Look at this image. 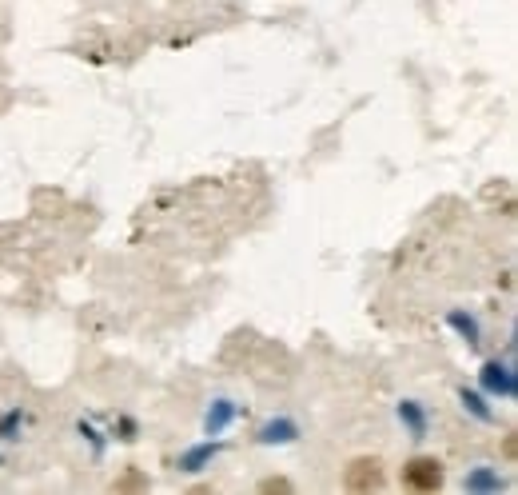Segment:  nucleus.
Masks as SVG:
<instances>
[{"label":"nucleus","mask_w":518,"mask_h":495,"mask_svg":"<svg viewBox=\"0 0 518 495\" xmlns=\"http://www.w3.org/2000/svg\"><path fill=\"white\" fill-rule=\"evenodd\" d=\"M403 484L415 488V492H435V488H443V468H439V460H427V456L411 460V464L403 468Z\"/></svg>","instance_id":"f257e3e1"},{"label":"nucleus","mask_w":518,"mask_h":495,"mask_svg":"<svg viewBox=\"0 0 518 495\" xmlns=\"http://www.w3.org/2000/svg\"><path fill=\"white\" fill-rule=\"evenodd\" d=\"M347 488H351V492H379V488H383L379 460H355V464L347 468Z\"/></svg>","instance_id":"f03ea898"}]
</instances>
